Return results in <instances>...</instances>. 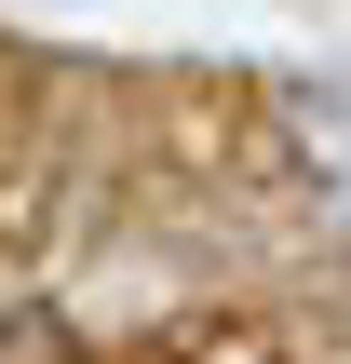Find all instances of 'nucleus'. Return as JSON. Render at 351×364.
<instances>
[{"label":"nucleus","instance_id":"1","mask_svg":"<svg viewBox=\"0 0 351 364\" xmlns=\"http://www.w3.org/2000/svg\"><path fill=\"white\" fill-rule=\"evenodd\" d=\"M0 364H68V324H54V311H14V324H0Z\"/></svg>","mask_w":351,"mask_h":364}]
</instances>
